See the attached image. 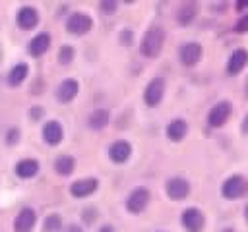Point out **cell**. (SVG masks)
Segmentation results:
<instances>
[{
	"label": "cell",
	"instance_id": "cell-10",
	"mask_svg": "<svg viewBox=\"0 0 248 232\" xmlns=\"http://www.w3.org/2000/svg\"><path fill=\"white\" fill-rule=\"evenodd\" d=\"M78 91H79V83H78L76 79H72V77H66V79H62V81L56 85L54 95H56V101H58V102L68 104V102H72V101L78 97Z\"/></svg>",
	"mask_w": 248,
	"mask_h": 232
},
{
	"label": "cell",
	"instance_id": "cell-11",
	"mask_svg": "<svg viewBox=\"0 0 248 232\" xmlns=\"http://www.w3.org/2000/svg\"><path fill=\"white\" fill-rule=\"evenodd\" d=\"M132 155V145L126 139H116L108 145V159L114 164H124Z\"/></svg>",
	"mask_w": 248,
	"mask_h": 232
},
{
	"label": "cell",
	"instance_id": "cell-23",
	"mask_svg": "<svg viewBox=\"0 0 248 232\" xmlns=\"http://www.w3.org/2000/svg\"><path fill=\"white\" fill-rule=\"evenodd\" d=\"M54 170L56 174L60 176H70L74 170H76V159L72 155H60L56 160H54Z\"/></svg>",
	"mask_w": 248,
	"mask_h": 232
},
{
	"label": "cell",
	"instance_id": "cell-15",
	"mask_svg": "<svg viewBox=\"0 0 248 232\" xmlns=\"http://www.w3.org/2000/svg\"><path fill=\"white\" fill-rule=\"evenodd\" d=\"M16 23H17L19 29L29 31L39 23V12L33 6H21L16 14Z\"/></svg>",
	"mask_w": 248,
	"mask_h": 232
},
{
	"label": "cell",
	"instance_id": "cell-30",
	"mask_svg": "<svg viewBox=\"0 0 248 232\" xmlns=\"http://www.w3.org/2000/svg\"><path fill=\"white\" fill-rule=\"evenodd\" d=\"M118 39H120V43H122L124 46L132 44V39H134V33H132V29H122V31H120V35H118Z\"/></svg>",
	"mask_w": 248,
	"mask_h": 232
},
{
	"label": "cell",
	"instance_id": "cell-39",
	"mask_svg": "<svg viewBox=\"0 0 248 232\" xmlns=\"http://www.w3.org/2000/svg\"><path fill=\"white\" fill-rule=\"evenodd\" d=\"M0 60H2V48H0Z\"/></svg>",
	"mask_w": 248,
	"mask_h": 232
},
{
	"label": "cell",
	"instance_id": "cell-18",
	"mask_svg": "<svg viewBox=\"0 0 248 232\" xmlns=\"http://www.w3.org/2000/svg\"><path fill=\"white\" fill-rule=\"evenodd\" d=\"M167 137L172 141V143H178V141H182L184 137H186V133H188V124H186V120H182V118H174V120H170L169 122V126H167Z\"/></svg>",
	"mask_w": 248,
	"mask_h": 232
},
{
	"label": "cell",
	"instance_id": "cell-25",
	"mask_svg": "<svg viewBox=\"0 0 248 232\" xmlns=\"http://www.w3.org/2000/svg\"><path fill=\"white\" fill-rule=\"evenodd\" d=\"M74 56H76L74 46H70V44H62V46H60V50H58V62H60L62 66L72 64V62H74Z\"/></svg>",
	"mask_w": 248,
	"mask_h": 232
},
{
	"label": "cell",
	"instance_id": "cell-13",
	"mask_svg": "<svg viewBox=\"0 0 248 232\" xmlns=\"http://www.w3.org/2000/svg\"><path fill=\"white\" fill-rule=\"evenodd\" d=\"M41 133H43L45 143L50 145V147H56V145L64 139V128H62V124H60L58 120H48V122H45Z\"/></svg>",
	"mask_w": 248,
	"mask_h": 232
},
{
	"label": "cell",
	"instance_id": "cell-7",
	"mask_svg": "<svg viewBox=\"0 0 248 232\" xmlns=\"http://www.w3.org/2000/svg\"><path fill=\"white\" fill-rule=\"evenodd\" d=\"M66 31L70 35H76V37H81L85 33L91 31L93 27V19L87 15V14H81V12H74L68 19H66Z\"/></svg>",
	"mask_w": 248,
	"mask_h": 232
},
{
	"label": "cell",
	"instance_id": "cell-14",
	"mask_svg": "<svg viewBox=\"0 0 248 232\" xmlns=\"http://www.w3.org/2000/svg\"><path fill=\"white\" fill-rule=\"evenodd\" d=\"M99 188V182L97 178H81V180H76L72 186H70V193L72 197L76 199H83V197H89L97 191Z\"/></svg>",
	"mask_w": 248,
	"mask_h": 232
},
{
	"label": "cell",
	"instance_id": "cell-40",
	"mask_svg": "<svg viewBox=\"0 0 248 232\" xmlns=\"http://www.w3.org/2000/svg\"><path fill=\"white\" fill-rule=\"evenodd\" d=\"M157 232H161V230H157Z\"/></svg>",
	"mask_w": 248,
	"mask_h": 232
},
{
	"label": "cell",
	"instance_id": "cell-12",
	"mask_svg": "<svg viewBox=\"0 0 248 232\" xmlns=\"http://www.w3.org/2000/svg\"><path fill=\"white\" fill-rule=\"evenodd\" d=\"M37 224V213L31 207H23L14 218V232H31Z\"/></svg>",
	"mask_w": 248,
	"mask_h": 232
},
{
	"label": "cell",
	"instance_id": "cell-29",
	"mask_svg": "<svg viewBox=\"0 0 248 232\" xmlns=\"http://www.w3.org/2000/svg\"><path fill=\"white\" fill-rule=\"evenodd\" d=\"M246 31H248V14L238 17L234 23V33H246Z\"/></svg>",
	"mask_w": 248,
	"mask_h": 232
},
{
	"label": "cell",
	"instance_id": "cell-9",
	"mask_svg": "<svg viewBox=\"0 0 248 232\" xmlns=\"http://www.w3.org/2000/svg\"><path fill=\"white\" fill-rule=\"evenodd\" d=\"M202 54H203V48H202L200 43H184V44L178 48V60H180V64L186 66V68L196 66V64L200 62Z\"/></svg>",
	"mask_w": 248,
	"mask_h": 232
},
{
	"label": "cell",
	"instance_id": "cell-35",
	"mask_svg": "<svg viewBox=\"0 0 248 232\" xmlns=\"http://www.w3.org/2000/svg\"><path fill=\"white\" fill-rule=\"evenodd\" d=\"M66 232H83V228H81L79 224H70V226L66 228Z\"/></svg>",
	"mask_w": 248,
	"mask_h": 232
},
{
	"label": "cell",
	"instance_id": "cell-2",
	"mask_svg": "<svg viewBox=\"0 0 248 232\" xmlns=\"http://www.w3.org/2000/svg\"><path fill=\"white\" fill-rule=\"evenodd\" d=\"M246 191H248V182L242 174H232L221 184V195L229 201L240 199L242 195H246Z\"/></svg>",
	"mask_w": 248,
	"mask_h": 232
},
{
	"label": "cell",
	"instance_id": "cell-34",
	"mask_svg": "<svg viewBox=\"0 0 248 232\" xmlns=\"http://www.w3.org/2000/svg\"><path fill=\"white\" fill-rule=\"evenodd\" d=\"M97 232H114V226L112 224H101V228Z\"/></svg>",
	"mask_w": 248,
	"mask_h": 232
},
{
	"label": "cell",
	"instance_id": "cell-37",
	"mask_svg": "<svg viewBox=\"0 0 248 232\" xmlns=\"http://www.w3.org/2000/svg\"><path fill=\"white\" fill-rule=\"evenodd\" d=\"M244 95H246V99H248V79H246V85H244Z\"/></svg>",
	"mask_w": 248,
	"mask_h": 232
},
{
	"label": "cell",
	"instance_id": "cell-20",
	"mask_svg": "<svg viewBox=\"0 0 248 232\" xmlns=\"http://www.w3.org/2000/svg\"><path fill=\"white\" fill-rule=\"evenodd\" d=\"M16 176L17 178H23V180H29L33 178L37 172H39V160L37 159H21L16 162Z\"/></svg>",
	"mask_w": 248,
	"mask_h": 232
},
{
	"label": "cell",
	"instance_id": "cell-24",
	"mask_svg": "<svg viewBox=\"0 0 248 232\" xmlns=\"http://www.w3.org/2000/svg\"><path fill=\"white\" fill-rule=\"evenodd\" d=\"M62 230V217L58 213H50L43 220V232H60Z\"/></svg>",
	"mask_w": 248,
	"mask_h": 232
},
{
	"label": "cell",
	"instance_id": "cell-22",
	"mask_svg": "<svg viewBox=\"0 0 248 232\" xmlns=\"http://www.w3.org/2000/svg\"><path fill=\"white\" fill-rule=\"evenodd\" d=\"M27 73H29V66H27L25 62L16 64V66L8 72V85H10V87H19V85L25 81Z\"/></svg>",
	"mask_w": 248,
	"mask_h": 232
},
{
	"label": "cell",
	"instance_id": "cell-16",
	"mask_svg": "<svg viewBox=\"0 0 248 232\" xmlns=\"http://www.w3.org/2000/svg\"><path fill=\"white\" fill-rule=\"evenodd\" d=\"M248 64V50L246 48H236L227 62V73L229 75H238Z\"/></svg>",
	"mask_w": 248,
	"mask_h": 232
},
{
	"label": "cell",
	"instance_id": "cell-31",
	"mask_svg": "<svg viewBox=\"0 0 248 232\" xmlns=\"http://www.w3.org/2000/svg\"><path fill=\"white\" fill-rule=\"evenodd\" d=\"M43 114H45V108H43V106H31V110H29V116H31V120H33V122L41 120V118H43Z\"/></svg>",
	"mask_w": 248,
	"mask_h": 232
},
{
	"label": "cell",
	"instance_id": "cell-8",
	"mask_svg": "<svg viewBox=\"0 0 248 232\" xmlns=\"http://www.w3.org/2000/svg\"><path fill=\"white\" fill-rule=\"evenodd\" d=\"M180 222H182L186 232H202L205 226V217L198 207H188L182 211Z\"/></svg>",
	"mask_w": 248,
	"mask_h": 232
},
{
	"label": "cell",
	"instance_id": "cell-33",
	"mask_svg": "<svg viewBox=\"0 0 248 232\" xmlns=\"http://www.w3.org/2000/svg\"><path fill=\"white\" fill-rule=\"evenodd\" d=\"M234 6H236L238 12H240V10H246V8H248V0H238Z\"/></svg>",
	"mask_w": 248,
	"mask_h": 232
},
{
	"label": "cell",
	"instance_id": "cell-21",
	"mask_svg": "<svg viewBox=\"0 0 248 232\" xmlns=\"http://www.w3.org/2000/svg\"><path fill=\"white\" fill-rule=\"evenodd\" d=\"M108 120H110L108 110H105V108H95V110L87 116V126H89V130H93V131H101V130H105V128L108 126Z\"/></svg>",
	"mask_w": 248,
	"mask_h": 232
},
{
	"label": "cell",
	"instance_id": "cell-17",
	"mask_svg": "<svg viewBox=\"0 0 248 232\" xmlns=\"http://www.w3.org/2000/svg\"><path fill=\"white\" fill-rule=\"evenodd\" d=\"M48 46H50V35L46 33V31H43V33H39V35H35L31 41H29V54L31 56H35V58H39V56H43L46 50H48Z\"/></svg>",
	"mask_w": 248,
	"mask_h": 232
},
{
	"label": "cell",
	"instance_id": "cell-6",
	"mask_svg": "<svg viewBox=\"0 0 248 232\" xmlns=\"http://www.w3.org/2000/svg\"><path fill=\"white\" fill-rule=\"evenodd\" d=\"M190 189H192L190 182H188L186 178H182V176H172V178H169L167 184H165V193H167L169 199H172V201H182V199H186V197L190 195Z\"/></svg>",
	"mask_w": 248,
	"mask_h": 232
},
{
	"label": "cell",
	"instance_id": "cell-3",
	"mask_svg": "<svg viewBox=\"0 0 248 232\" xmlns=\"http://www.w3.org/2000/svg\"><path fill=\"white\" fill-rule=\"evenodd\" d=\"M149 199H151V191L147 188H143V186L134 188L128 193V197H126V209H128V213H132V215L143 213L145 207L149 205Z\"/></svg>",
	"mask_w": 248,
	"mask_h": 232
},
{
	"label": "cell",
	"instance_id": "cell-28",
	"mask_svg": "<svg viewBox=\"0 0 248 232\" xmlns=\"http://www.w3.org/2000/svg\"><path fill=\"white\" fill-rule=\"evenodd\" d=\"M19 128H10L8 130V133H6V143L8 145H16L17 141H19Z\"/></svg>",
	"mask_w": 248,
	"mask_h": 232
},
{
	"label": "cell",
	"instance_id": "cell-36",
	"mask_svg": "<svg viewBox=\"0 0 248 232\" xmlns=\"http://www.w3.org/2000/svg\"><path fill=\"white\" fill-rule=\"evenodd\" d=\"M244 218H246V222H248V205L244 207Z\"/></svg>",
	"mask_w": 248,
	"mask_h": 232
},
{
	"label": "cell",
	"instance_id": "cell-5",
	"mask_svg": "<svg viewBox=\"0 0 248 232\" xmlns=\"http://www.w3.org/2000/svg\"><path fill=\"white\" fill-rule=\"evenodd\" d=\"M231 114H232V104L229 101H219L207 112V124H209V128H221V126H225L229 122Z\"/></svg>",
	"mask_w": 248,
	"mask_h": 232
},
{
	"label": "cell",
	"instance_id": "cell-4",
	"mask_svg": "<svg viewBox=\"0 0 248 232\" xmlns=\"http://www.w3.org/2000/svg\"><path fill=\"white\" fill-rule=\"evenodd\" d=\"M165 89L167 87H165V79L163 77L149 79V83L143 89V102H145V106H149V108L159 106L163 97H165Z\"/></svg>",
	"mask_w": 248,
	"mask_h": 232
},
{
	"label": "cell",
	"instance_id": "cell-27",
	"mask_svg": "<svg viewBox=\"0 0 248 232\" xmlns=\"http://www.w3.org/2000/svg\"><path fill=\"white\" fill-rule=\"evenodd\" d=\"M81 218H83L85 224H93L95 218H97V211H95V207H87V209H83V211H81Z\"/></svg>",
	"mask_w": 248,
	"mask_h": 232
},
{
	"label": "cell",
	"instance_id": "cell-32",
	"mask_svg": "<svg viewBox=\"0 0 248 232\" xmlns=\"http://www.w3.org/2000/svg\"><path fill=\"white\" fill-rule=\"evenodd\" d=\"M240 130H242V133H246V135H248V112H246V116L242 118V124H240Z\"/></svg>",
	"mask_w": 248,
	"mask_h": 232
},
{
	"label": "cell",
	"instance_id": "cell-19",
	"mask_svg": "<svg viewBox=\"0 0 248 232\" xmlns=\"http://www.w3.org/2000/svg\"><path fill=\"white\" fill-rule=\"evenodd\" d=\"M198 12H200V6H198L196 2H184V4L178 8V12H176V21H178L182 27H188V25L196 19Z\"/></svg>",
	"mask_w": 248,
	"mask_h": 232
},
{
	"label": "cell",
	"instance_id": "cell-1",
	"mask_svg": "<svg viewBox=\"0 0 248 232\" xmlns=\"http://www.w3.org/2000/svg\"><path fill=\"white\" fill-rule=\"evenodd\" d=\"M165 44V31L157 25L149 27L143 37H141V43H140V54L143 58H157L161 48Z\"/></svg>",
	"mask_w": 248,
	"mask_h": 232
},
{
	"label": "cell",
	"instance_id": "cell-26",
	"mask_svg": "<svg viewBox=\"0 0 248 232\" xmlns=\"http://www.w3.org/2000/svg\"><path fill=\"white\" fill-rule=\"evenodd\" d=\"M116 8H118V4L114 2V0H103V2H99V10L103 12V14H114L116 12Z\"/></svg>",
	"mask_w": 248,
	"mask_h": 232
},
{
	"label": "cell",
	"instance_id": "cell-38",
	"mask_svg": "<svg viewBox=\"0 0 248 232\" xmlns=\"http://www.w3.org/2000/svg\"><path fill=\"white\" fill-rule=\"evenodd\" d=\"M221 232H234V228H223Z\"/></svg>",
	"mask_w": 248,
	"mask_h": 232
}]
</instances>
